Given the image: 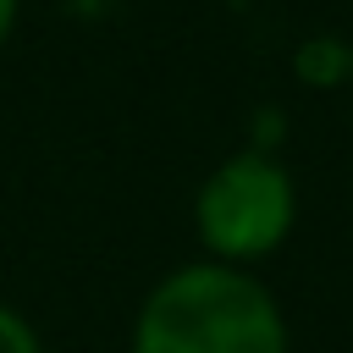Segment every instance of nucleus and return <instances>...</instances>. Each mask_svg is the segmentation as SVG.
Instances as JSON below:
<instances>
[{
	"label": "nucleus",
	"mask_w": 353,
	"mask_h": 353,
	"mask_svg": "<svg viewBox=\"0 0 353 353\" xmlns=\"http://www.w3.org/2000/svg\"><path fill=\"white\" fill-rule=\"evenodd\" d=\"M132 353H287L270 292L232 265H188L154 287Z\"/></svg>",
	"instance_id": "nucleus-1"
},
{
	"label": "nucleus",
	"mask_w": 353,
	"mask_h": 353,
	"mask_svg": "<svg viewBox=\"0 0 353 353\" xmlns=\"http://www.w3.org/2000/svg\"><path fill=\"white\" fill-rule=\"evenodd\" d=\"M292 226V176L270 154H232L199 188V232L226 259L270 254Z\"/></svg>",
	"instance_id": "nucleus-2"
},
{
	"label": "nucleus",
	"mask_w": 353,
	"mask_h": 353,
	"mask_svg": "<svg viewBox=\"0 0 353 353\" xmlns=\"http://www.w3.org/2000/svg\"><path fill=\"white\" fill-rule=\"evenodd\" d=\"M298 77L303 83H336L347 66H353V50L342 44V39H309L303 50H298Z\"/></svg>",
	"instance_id": "nucleus-3"
},
{
	"label": "nucleus",
	"mask_w": 353,
	"mask_h": 353,
	"mask_svg": "<svg viewBox=\"0 0 353 353\" xmlns=\"http://www.w3.org/2000/svg\"><path fill=\"white\" fill-rule=\"evenodd\" d=\"M0 353H39L33 331H28L17 314H6V309H0Z\"/></svg>",
	"instance_id": "nucleus-4"
},
{
	"label": "nucleus",
	"mask_w": 353,
	"mask_h": 353,
	"mask_svg": "<svg viewBox=\"0 0 353 353\" xmlns=\"http://www.w3.org/2000/svg\"><path fill=\"white\" fill-rule=\"evenodd\" d=\"M17 11H22V0H0V50H6L11 28H17Z\"/></svg>",
	"instance_id": "nucleus-5"
}]
</instances>
